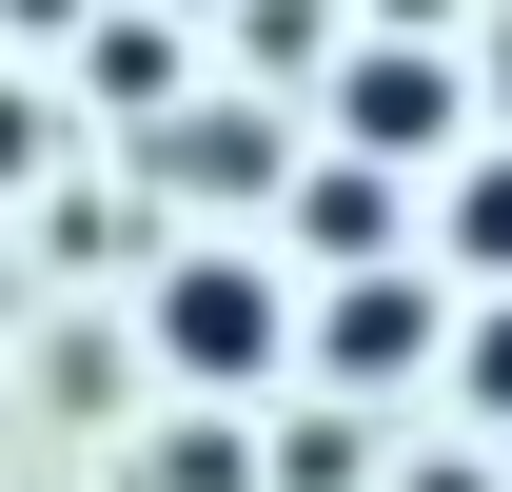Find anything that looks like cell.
I'll return each instance as SVG.
<instances>
[{
  "label": "cell",
  "mask_w": 512,
  "mask_h": 492,
  "mask_svg": "<svg viewBox=\"0 0 512 492\" xmlns=\"http://www.w3.org/2000/svg\"><path fill=\"white\" fill-rule=\"evenodd\" d=\"M158 374H178V394L276 374V276H256V256H158Z\"/></svg>",
  "instance_id": "1"
},
{
  "label": "cell",
  "mask_w": 512,
  "mask_h": 492,
  "mask_svg": "<svg viewBox=\"0 0 512 492\" xmlns=\"http://www.w3.org/2000/svg\"><path fill=\"white\" fill-rule=\"evenodd\" d=\"M414 355H434V296H414V276H335V315H316L335 394H375V374H414Z\"/></svg>",
  "instance_id": "2"
},
{
  "label": "cell",
  "mask_w": 512,
  "mask_h": 492,
  "mask_svg": "<svg viewBox=\"0 0 512 492\" xmlns=\"http://www.w3.org/2000/svg\"><path fill=\"white\" fill-rule=\"evenodd\" d=\"M335 119H355V158H414V138H453V60H414V40H375V60L335 79Z\"/></svg>",
  "instance_id": "3"
},
{
  "label": "cell",
  "mask_w": 512,
  "mask_h": 492,
  "mask_svg": "<svg viewBox=\"0 0 512 492\" xmlns=\"http://www.w3.org/2000/svg\"><path fill=\"white\" fill-rule=\"evenodd\" d=\"M296 256H335V276H394V178H375V158H316V178H296Z\"/></svg>",
  "instance_id": "4"
},
{
  "label": "cell",
  "mask_w": 512,
  "mask_h": 492,
  "mask_svg": "<svg viewBox=\"0 0 512 492\" xmlns=\"http://www.w3.org/2000/svg\"><path fill=\"white\" fill-rule=\"evenodd\" d=\"M453 276H512V158L453 178Z\"/></svg>",
  "instance_id": "5"
},
{
  "label": "cell",
  "mask_w": 512,
  "mask_h": 492,
  "mask_svg": "<svg viewBox=\"0 0 512 492\" xmlns=\"http://www.w3.org/2000/svg\"><path fill=\"white\" fill-rule=\"evenodd\" d=\"M79 40H99V99H158V79H178V40H158V20H79Z\"/></svg>",
  "instance_id": "6"
},
{
  "label": "cell",
  "mask_w": 512,
  "mask_h": 492,
  "mask_svg": "<svg viewBox=\"0 0 512 492\" xmlns=\"http://www.w3.org/2000/svg\"><path fill=\"white\" fill-rule=\"evenodd\" d=\"M276 492H355V414H296V433H276Z\"/></svg>",
  "instance_id": "7"
},
{
  "label": "cell",
  "mask_w": 512,
  "mask_h": 492,
  "mask_svg": "<svg viewBox=\"0 0 512 492\" xmlns=\"http://www.w3.org/2000/svg\"><path fill=\"white\" fill-rule=\"evenodd\" d=\"M453 394H473V414H493V433H512V296H493V315H473V335H453Z\"/></svg>",
  "instance_id": "8"
},
{
  "label": "cell",
  "mask_w": 512,
  "mask_h": 492,
  "mask_svg": "<svg viewBox=\"0 0 512 492\" xmlns=\"http://www.w3.org/2000/svg\"><path fill=\"white\" fill-rule=\"evenodd\" d=\"M40 178V99H20V79H0V197Z\"/></svg>",
  "instance_id": "9"
},
{
  "label": "cell",
  "mask_w": 512,
  "mask_h": 492,
  "mask_svg": "<svg viewBox=\"0 0 512 492\" xmlns=\"http://www.w3.org/2000/svg\"><path fill=\"white\" fill-rule=\"evenodd\" d=\"M0 20H40V40H79V0H0Z\"/></svg>",
  "instance_id": "10"
},
{
  "label": "cell",
  "mask_w": 512,
  "mask_h": 492,
  "mask_svg": "<svg viewBox=\"0 0 512 492\" xmlns=\"http://www.w3.org/2000/svg\"><path fill=\"white\" fill-rule=\"evenodd\" d=\"M414 492H493V473H414Z\"/></svg>",
  "instance_id": "11"
}]
</instances>
